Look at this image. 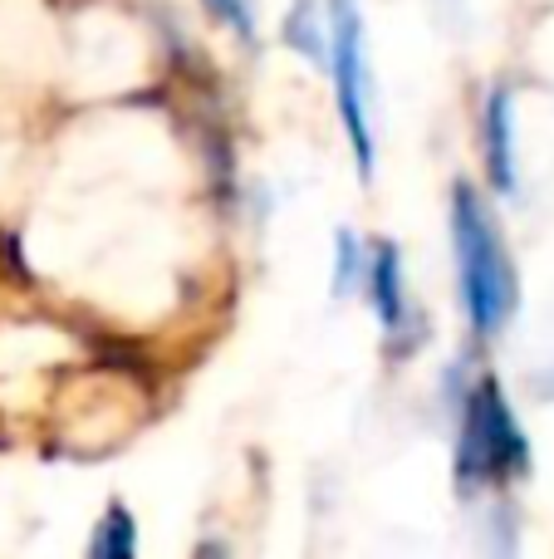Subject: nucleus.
<instances>
[{
	"label": "nucleus",
	"mask_w": 554,
	"mask_h": 559,
	"mask_svg": "<svg viewBox=\"0 0 554 559\" xmlns=\"http://www.w3.org/2000/svg\"><path fill=\"white\" fill-rule=\"evenodd\" d=\"M451 241H457V275H461V305L477 334H496L516 309V265H510L501 231L481 197L467 182L451 192Z\"/></svg>",
	"instance_id": "1"
},
{
	"label": "nucleus",
	"mask_w": 554,
	"mask_h": 559,
	"mask_svg": "<svg viewBox=\"0 0 554 559\" xmlns=\"http://www.w3.org/2000/svg\"><path fill=\"white\" fill-rule=\"evenodd\" d=\"M461 476L467 481H506V476L526 472V432H520L516 413H510L506 393L496 378H481L467 397V423H461Z\"/></svg>",
	"instance_id": "2"
},
{
	"label": "nucleus",
	"mask_w": 554,
	"mask_h": 559,
	"mask_svg": "<svg viewBox=\"0 0 554 559\" xmlns=\"http://www.w3.org/2000/svg\"><path fill=\"white\" fill-rule=\"evenodd\" d=\"M329 64L334 84H339V114L349 128V147L359 177H373V128H369V55H363V20L353 0H334L329 10Z\"/></svg>",
	"instance_id": "3"
},
{
	"label": "nucleus",
	"mask_w": 554,
	"mask_h": 559,
	"mask_svg": "<svg viewBox=\"0 0 554 559\" xmlns=\"http://www.w3.org/2000/svg\"><path fill=\"white\" fill-rule=\"evenodd\" d=\"M363 285H369L373 309H378L383 329H388V334H402V329L412 324V309H408V285H402V255H398V246H388V241L373 246V261H369V275H363Z\"/></svg>",
	"instance_id": "4"
},
{
	"label": "nucleus",
	"mask_w": 554,
	"mask_h": 559,
	"mask_svg": "<svg viewBox=\"0 0 554 559\" xmlns=\"http://www.w3.org/2000/svg\"><path fill=\"white\" fill-rule=\"evenodd\" d=\"M510 94L496 88L486 98V167H491V182L496 192H516V147H510Z\"/></svg>",
	"instance_id": "5"
},
{
	"label": "nucleus",
	"mask_w": 554,
	"mask_h": 559,
	"mask_svg": "<svg viewBox=\"0 0 554 559\" xmlns=\"http://www.w3.org/2000/svg\"><path fill=\"white\" fill-rule=\"evenodd\" d=\"M285 39H290V45L300 49L304 59H314V64H329V35L320 29V10H314L310 0H300V5H294V15L285 20Z\"/></svg>",
	"instance_id": "6"
},
{
	"label": "nucleus",
	"mask_w": 554,
	"mask_h": 559,
	"mask_svg": "<svg viewBox=\"0 0 554 559\" xmlns=\"http://www.w3.org/2000/svg\"><path fill=\"white\" fill-rule=\"evenodd\" d=\"M133 550H137L133 515H128L123 506H113V511H108V521L98 525V535L88 540V555H98V559H123V555H133Z\"/></svg>",
	"instance_id": "7"
},
{
	"label": "nucleus",
	"mask_w": 554,
	"mask_h": 559,
	"mask_svg": "<svg viewBox=\"0 0 554 559\" xmlns=\"http://www.w3.org/2000/svg\"><path fill=\"white\" fill-rule=\"evenodd\" d=\"M369 275V261H363V246L353 241L349 231H339V275H334V285H339V295H349L359 280Z\"/></svg>",
	"instance_id": "8"
},
{
	"label": "nucleus",
	"mask_w": 554,
	"mask_h": 559,
	"mask_svg": "<svg viewBox=\"0 0 554 559\" xmlns=\"http://www.w3.org/2000/svg\"><path fill=\"white\" fill-rule=\"evenodd\" d=\"M206 10H212L216 20H226V25L236 29L241 39H255V15L245 0H206Z\"/></svg>",
	"instance_id": "9"
}]
</instances>
